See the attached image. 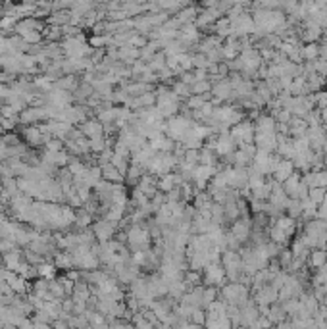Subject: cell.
Here are the masks:
<instances>
[{
  "mask_svg": "<svg viewBox=\"0 0 327 329\" xmlns=\"http://www.w3.org/2000/svg\"><path fill=\"white\" fill-rule=\"evenodd\" d=\"M40 273L48 277V275H52V268H50V266H42V270H40Z\"/></svg>",
  "mask_w": 327,
  "mask_h": 329,
  "instance_id": "obj_1",
  "label": "cell"
}]
</instances>
